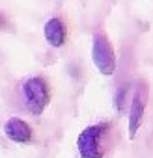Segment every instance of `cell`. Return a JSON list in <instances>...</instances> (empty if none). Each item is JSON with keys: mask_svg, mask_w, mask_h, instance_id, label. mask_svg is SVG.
Returning a JSON list of instances; mask_svg holds the SVG:
<instances>
[{"mask_svg": "<svg viewBox=\"0 0 153 158\" xmlns=\"http://www.w3.org/2000/svg\"><path fill=\"white\" fill-rule=\"evenodd\" d=\"M108 123H95L86 127L76 138V151L81 158H105Z\"/></svg>", "mask_w": 153, "mask_h": 158, "instance_id": "obj_1", "label": "cell"}, {"mask_svg": "<svg viewBox=\"0 0 153 158\" xmlns=\"http://www.w3.org/2000/svg\"><path fill=\"white\" fill-rule=\"evenodd\" d=\"M21 93L24 99V104L32 115H41L50 101V89L45 78L41 76H30L23 82Z\"/></svg>", "mask_w": 153, "mask_h": 158, "instance_id": "obj_2", "label": "cell"}, {"mask_svg": "<svg viewBox=\"0 0 153 158\" xmlns=\"http://www.w3.org/2000/svg\"><path fill=\"white\" fill-rule=\"evenodd\" d=\"M92 61L103 76L116 73V50L105 32H97L92 41Z\"/></svg>", "mask_w": 153, "mask_h": 158, "instance_id": "obj_3", "label": "cell"}, {"mask_svg": "<svg viewBox=\"0 0 153 158\" xmlns=\"http://www.w3.org/2000/svg\"><path fill=\"white\" fill-rule=\"evenodd\" d=\"M146 104H147V88L144 84H138L131 97V108H129V139H134L146 115Z\"/></svg>", "mask_w": 153, "mask_h": 158, "instance_id": "obj_4", "label": "cell"}, {"mask_svg": "<svg viewBox=\"0 0 153 158\" xmlns=\"http://www.w3.org/2000/svg\"><path fill=\"white\" fill-rule=\"evenodd\" d=\"M4 134L13 143H30L32 138H34L32 127L21 117H10L4 123Z\"/></svg>", "mask_w": 153, "mask_h": 158, "instance_id": "obj_5", "label": "cell"}, {"mask_svg": "<svg viewBox=\"0 0 153 158\" xmlns=\"http://www.w3.org/2000/svg\"><path fill=\"white\" fill-rule=\"evenodd\" d=\"M43 34H45V41L52 47V48H60L63 47L65 39H67V30H65V24L60 17H52L45 23V28H43Z\"/></svg>", "mask_w": 153, "mask_h": 158, "instance_id": "obj_6", "label": "cell"}, {"mask_svg": "<svg viewBox=\"0 0 153 158\" xmlns=\"http://www.w3.org/2000/svg\"><path fill=\"white\" fill-rule=\"evenodd\" d=\"M0 24H2V23H0Z\"/></svg>", "mask_w": 153, "mask_h": 158, "instance_id": "obj_7", "label": "cell"}]
</instances>
